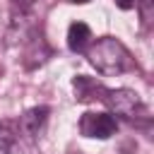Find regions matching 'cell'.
<instances>
[{
    "label": "cell",
    "instance_id": "8",
    "mask_svg": "<svg viewBox=\"0 0 154 154\" xmlns=\"http://www.w3.org/2000/svg\"><path fill=\"white\" fill-rule=\"evenodd\" d=\"M135 7L140 10V17L144 24H152L154 17V0H135Z\"/></svg>",
    "mask_w": 154,
    "mask_h": 154
},
{
    "label": "cell",
    "instance_id": "9",
    "mask_svg": "<svg viewBox=\"0 0 154 154\" xmlns=\"http://www.w3.org/2000/svg\"><path fill=\"white\" fill-rule=\"evenodd\" d=\"M34 2H36V0H12V5H14L19 12H26V10H29Z\"/></svg>",
    "mask_w": 154,
    "mask_h": 154
},
{
    "label": "cell",
    "instance_id": "6",
    "mask_svg": "<svg viewBox=\"0 0 154 154\" xmlns=\"http://www.w3.org/2000/svg\"><path fill=\"white\" fill-rule=\"evenodd\" d=\"M89 43H91V29L84 22H72L70 29H67V46H70V51L82 53V51L89 48Z\"/></svg>",
    "mask_w": 154,
    "mask_h": 154
},
{
    "label": "cell",
    "instance_id": "1",
    "mask_svg": "<svg viewBox=\"0 0 154 154\" xmlns=\"http://www.w3.org/2000/svg\"><path fill=\"white\" fill-rule=\"evenodd\" d=\"M87 58H89V63L101 75H108V77L123 75V72H128V70L135 67V60H132L130 51L118 38H113V36H101L99 41L89 43Z\"/></svg>",
    "mask_w": 154,
    "mask_h": 154
},
{
    "label": "cell",
    "instance_id": "11",
    "mask_svg": "<svg viewBox=\"0 0 154 154\" xmlns=\"http://www.w3.org/2000/svg\"><path fill=\"white\" fill-rule=\"evenodd\" d=\"M63 2H89V0H63Z\"/></svg>",
    "mask_w": 154,
    "mask_h": 154
},
{
    "label": "cell",
    "instance_id": "7",
    "mask_svg": "<svg viewBox=\"0 0 154 154\" xmlns=\"http://www.w3.org/2000/svg\"><path fill=\"white\" fill-rule=\"evenodd\" d=\"M17 144H19V132L14 128V123H0V154H17Z\"/></svg>",
    "mask_w": 154,
    "mask_h": 154
},
{
    "label": "cell",
    "instance_id": "4",
    "mask_svg": "<svg viewBox=\"0 0 154 154\" xmlns=\"http://www.w3.org/2000/svg\"><path fill=\"white\" fill-rule=\"evenodd\" d=\"M48 106H36V108H29L26 113H22L19 116V120H17V132H22L24 137H29V140H36L38 135H41V130H43V125H46V120H48Z\"/></svg>",
    "mask_w": 154,
    "mask_h": 154
},
{
    "label": "cell",
    "instance_id": "2",
    "mask_svg": "<svg viewBox=\"0 0 154 154\" xmlns=\"http://www.w3.org/2000/svg\"><path fill=\"white\" fill-rule=\"evenodd\" d=\"M103 103L111 108V116H123L128 120H149V108L132 89H108L103 96Z\"/></svg>",
    "mask_w": 154,
    "mask_h": 154
},
{
    "label": "cell",
    "instance_id": "10",
    "mask_svg": "<svg viewBox=\"0 0 154 154\" xmlns=\"http://www.w3.org/2000/svg\"><path fill=\"white\" fill-rule=\"evenodd\" d=\"M116 5L120 10H130V7H135V0H116Z\"/></svg>",
    "mask_w": 154,
    "mask_h": 154
},
{
    "label": "cell",
    "instance_id": "5",
    "mask_svg": "<svg viewBox=\"0 0 154 154\" xmlns=\"http://www.w3.org/2000/svg\"><path fill=\"white\" fill-rule=\"evenodd\" d=\"M72 87H75V94H77V99H79V101H91V99L103 101V96H106V91H108L101 82H96V79L87 77V75L75 77V79H72Z\"/></svg>",
    "mask_w": 154,
    "mask_h": 154
},
{
    "label": "cell",
    "instance_id": "3",
    "mask_svg": "<svg viewBox=\"0 0 154 154\" xmlns=\"http://www.w3.org/2000/svg\"><path fill=\"white\" fill-rule=\"evenodd\" d=\"M118 123L111 113H84L79 118V132L84 137H94V140H108L111 135H116Z\"/></svg>",
    "mask_w": 154,
    "mask_h": 154
}]
</instances>
